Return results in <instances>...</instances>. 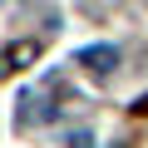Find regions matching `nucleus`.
<instances>
[{
	"label": "nucleus",
	"instance_id": "nucleus-1",
	"mask_svg": "<svg viewBox=\"0 0 148 148\" xmlns=\"http://www.w3.org/2000/svg\"><path fill=\"white\" fill-rule=\"evenodd\" d=\"M35 59H40V45H35V40H15V45H5V49H0V79H10V74L30 69Z\"/></svg>",
	"mask_w": 148,
	"mask_h": 148
},
{
	"label": "nucleus",
	"instance_id": "nucleus-2",
	"mask_svg": "<svg viewBox=\"0 0 148 148\" xmlns=\"http://www.w3.org/2000/svg\"><path fill=\"white\" fill-rule=\"evenodd\" d=\"M119 59H123V54H119L114 45H84V49H79V64L94 74V79H109V74L119 69Z\"/></svg>",
	"mask_w": 148,
	"mask_h": 148
},
{
	"label": "nucleus",
	"instance_id": "nucleus-3",
	"mask_svg": "<svg viewBox=\"0 0 148 148\" xmlns=\"http://www.w3.org/2000/svg\"><path fill=\"white\" fill-rule=\"evenodd\" d=\"M54 114H59V104H45V94H35V89H30V94H20L15 123H20V128H30V123H49Z\"/></svg>",
	"mask_w": 148,
	"mask_h": 148
},
{
	"label": "nucleus",
	"instance_id": "nucleus-4",
	"mask_svg": "<svg viewBox=\"0 0 148 148\" xmlns=\"http://www.w3.org/2000/svg\"><path fill=\"white\" fill-rule=\"evenodd\" d=\"M64 148H94V133H89V128H69Z\"/></svg>",
	"mask_w": 148,
	"mask_h": 148
},
{
	"label": "nucleus",
	"instance_id": "nucleus-5",
	"mask_svg": "<svg viewBox=\"0 0 148 148\" xmlns=\"http://www.w3.org/2000/svg\"><path fill=\"white\" fill-rule=\"evenodd\" d=\"M133 114H148V94H143V99H133Z\"/></svg>",
	"mask_w": 148,
	"mask_h": 148
}]
</instances>
